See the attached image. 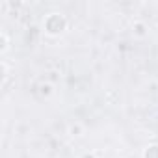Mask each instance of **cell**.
<instances>
[{"label":"cell","instance_id":"cell-1","mask_svg":"<svg viewBox=\"0 0 158 158\" xmlns=\"http://www.w3.org/2000/svg\"><path fill=\"white\" fill-rule=\"evenodd\" d=\"M63 26H65V21H63V17H60V15H52V17L47 19V30H48L50 34L61 32Z\"/></svg>","mask_w":158,"mask_h":158}]
</instances>
